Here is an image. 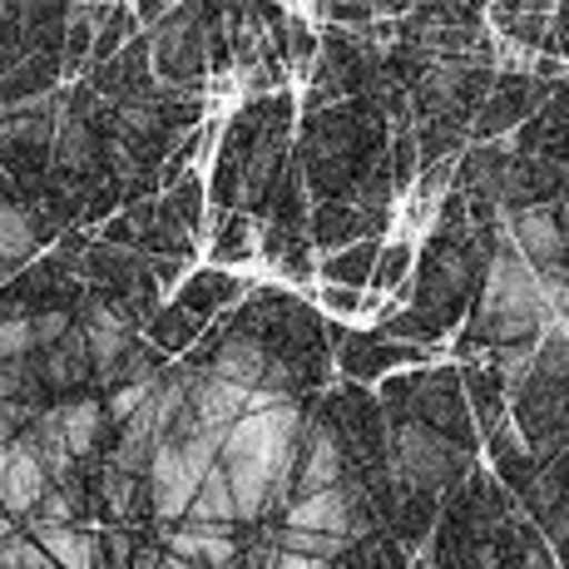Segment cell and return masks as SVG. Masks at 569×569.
Segmentation results:
<instances>
[{
    "label": "cell",
    "instance_id": "cell-3",
    "mask_svg": "<svg viewBox=\"0 0 569 569\" xmlns=\"http://www.w3.org/2000/svg\"><path fill=\"white\" fill-rule=\"evenodd\" d=\"M476 466V456L461 451L456 441L436 436L431 426L411 421V416H387V470L391 480H411L426 490H451L466 480V470Z\"/></svg>",
    "mask_w": 569,
    "mask_h": 569
},
{
    "label": "cell",
    "instance_id": "cell-15",
    "mask_svg": "<svg viewBox=\"0 0 569 569\" xmlns=\"http://www.w3.org/2000/svg\"><path fill=\"white\" fill-rule=\"evenodd\" d=\"M208 228H213V248H208L213 262H248L258 253L253 218H248L243 208H218V223H208Z\"/></svg>",
    "mask_w": 569,
    "mask_h": 569
},
{
    "label": "cell",
    "instance_id": "cell-18",
    "mask_svg": "<svg viewBox=\"0 0 569 569\" xmlns=\"http://www.w3.org/2000/svg\"><path fill=\"white\" fill-rule=\"evenodd\" d=\"M525 109H530V94H525L516 80H506V90H500L496 100L486 104V114H480V124H476V139H496L500 129L520 124V119H525Z\"/></svg>",
    "mask_w": 569,
    "mask_h": 569
},
{
    "label": "cell",
    "instance_id": "cell-7",
    "mask_svg": "<svg viewBox=\"0 0 569 569\" xmlns=\"http://www.w3.org/2000/svg\"><path fill=\"white\" fill-rule=\"evenodd\" d=\"M46 470L36 461V446H30L26 426L16 431V441L6 446V476H0V510H6L10 520H26L30 510H36L40 490H46Z\"/></svg>",
    "mask_w": 569,
    "mask_h": 569
},
{
    "label": "cell",
    "instance_id": "cell-22",
    "mask_svg": "<svg viewBox=\"0 0 569 569\" xmlns=\"http://www.w3.org/2000/svg\"><path fill=\"white\" fill-rule=\"evenodd\" d=\"M322 302L337 317H352L367 308V288H347V282H322Z\"/></svg>",
    "mask_w": 569,
    "mask_h": 569
},
{
    "label": "cell",
    "instance_id": "cell-10",
    "mask_svg": "<svg viewBox=\"0 0 569 569\" xmlns=\"http://www.w3.org/2000/svg\"><path fill=\"white\" fill-rule=\"evenodd\" d=\"M391 486H397V496H391V520H387V530L397 535V540L416 555V550L426 545V535H431L436 516H441V490L411 486V480H391Z\"/></svg>",
    "mask_w": 569,
    "mask_h": 569
},
{
    "label": "cell",
    "instance_id": "cell-1",
    "mask_svg": "<svg viewBox=\"0 0 569 569\" xmlns=\"http://www.w3.org/2000/svg\"><path fill=\"white\" fill-rule=\"evenodd\" d=\"M218 322L228 332L258 342L268 357L288 362L292 381H298V397L308 391H327V377H332V347H327V317L312 308V302L292 298L282 288H253L233 302L228 312H218Z\"/></svg>",
    "mask_w": 569,
    "mask_h": 569
},
{
    "label": "cell",
    "instance_id": "cell-6",
    "mask_svg": "<svg viewBox=\"0 0 569 569\" xmlns=\"http://www.w3.org/2000/svg\"><path fill=\"white\" fill-rule=\"evenodd\" d=\"M500 223H506V238L516 243V253L530 262V272L565 268V262H569L565 233H560V223H555V208L550 203L510 208V213H500Z\"/></svg>",
    "mask_w": 569,
    "mask_h": 569
},
{
    "label": "cell",
    "instance_id": "cell-4",
    "mask_svg": "<svg viewBox=\"0 0 569 569\" xmlns=\"http://www.w3.org/2000/svg\"><path fill=\"white\" fill-rule=\"evenodd\" d=\"M327 347H332V362L342 367V377L352 381H377L397 367L431 362L426 342H397V337H381V332H347L342 322H327Z\"/></svg>",
    "mask_w": 569,
    "mask_h": 569
},
{
    "label": "cell",
    "instance_id": "cell-5",
    "mask_svg": "<svg viewBox=\"0 0 569 569\" xmlns=\"http://www.w3.org/2000/svg\"><path fill=\"white\" fill-rule=\"evenodd\" d=\"M391 223V208H357L342 199H317V208H308V243L317 253H332L342 243H357V238H381Z\"/></svg>",
    "mask_w": 569,
    "mask_h": 569
},
{
    "label": "cell",
    "instance_id": "cell-24",
    "mask_svg": "<svg viewBox=\"0 0 569 569\" xmlns=\"http://www.w3.org/2000/svg\"><path fill=\"white\" fill-rule=\"evenodd\" d=\"M144 258H149V253H144ZM183 262H189V258H149V272H154L159 292L179 288V278H183Z\"/></svg>",
    "mask_w": 569,
    "mask_h": 569
},
{
    "label": "cell",
    "instance_id": "cell-2",
    "mask_svg": "<svg viewBox=\"0 0 569 569\" xmlns=\"http://www.w3.org/2000/svg\"><path fill=\"white\" fill-rule=\"evenodd\" d=\"M377 401L387 416H411V421L431 426L436 436L456 441L461 451L480 456V431H476L470 407H466L461 367H416V371L397 367L381 377Z\"/></svg>",
    "mask_w": 569,
    "mask_h": 569
},
{
    "label": "cell",
    "instance_id": "cell-21",
    "mask_svg": "<svg viewBox=\"0 0 569 569\" xmlns=\"http://www.w3.org/2000/svg\"><path fill=\"white\" fill-rule=\"evenodd\" d=\"M262 223H268V218H262ZM302 238H308V228H282V223H268V228H262V238H258V253H262V262H278L292 243H302Z\"/></svg>",
    "mask_w": 569,
    "mask_h": 569
},
{
    "label": "cell",
    "instance_id": "cell-28",
    "mask_svg": "<svg viewBox=\"0 0 569 569\" xmlns=\"http://www.w3.org/2000/svg\"><path fill=\"white\" fill-rule=\"evenodd\" d=\"M0 476H6V446H0Z\"/></svg>",
    "mask_w": 569,
    "mask_h": 569
},
{
    "label": "cell",
    "instance_id": "cell-27",
    "mask_svg": "<svg viewBox=\"0 0 569 569\" xmlns=\"http://www.w3.org/2000/svg\"><path fill=\"white\" fill-rule=\"evenodd\" d=\"M6 535H10V516H6V510H0V540H6Z\"/></svg>",
    "mask_w": 569,
    "mask_h": 569
},
{
    "label": "cell",
    "instance_id": "cell-17",
    "mask_svg": "<svg viewBox=\"0 0 569 569\" xmlns=\"http://www.w3.org/2000/svg\"><path fill=\"white\" fill-rule=\"evenodd\" d=\"M486 367L500 377V387H506V397H516L520 381L530 377V362H535V342H500V347H486Z\"/></svg>",
    "mask_w": 569,
    "mask_h": 569
},
{
    "label": "cell",
    "instance_id": "cell-30",
    "mask_svg": "<svg viewBox=\"0 0 569 569\" xmlns=\"http://www.w3.org/2000/svg\"><path fill=\"white\" fill-rule=\"evenodd\" d=\"M50 569H60V565H50Z\"/></svg>",
    "mask_w": 569,
    "mask_h": 569
},
{
    "label": "cell",
    "instance_id": "cell-12",
    "mask_svg": "<svg viewBox=\"0 0 569 569\" xmlns=\"http://www.w3.org/2000/svg\"><path fill=\"white\" fill-rule=\"evenodd\" d=\"M203 327H208L203 317H193L189 308H179V302H159L154 317L144 322V337L159 347L163 357H183L203 337Z\"/></svg>",
    "mask_w": 569,
    "mask_h": 569
},
{
    "label": "cell",
    "instance_id": "cell-8",
    "mask_svg": "<svg viewBox=\"0 0 569 569\" xmlns=\"http://www.w3.org/2000/svg\"><path fill=\"white\" fill-rule=\"evenodd\" d=\"M480 446H486V466H490V476H496L500 486H506L516 500L530 496L535 476H540V461H535V456H530V446L520 441V431H516V426H510V421L490 426V431L480 436Z\"/></svg>",
    "mask_w": 569,
    "mask_h": 569
},
{
    "label": "cell",
    "instance_id": "cell-26",
    "mask_svg": "<svg viewBox=\"0 0 569 569\" xmlns=\"http://www.w3.org/2000/svg\"><path fill=\"white\" fill-rule=\"evenodd\" d=\"M16 193H10V183H6V173H0V203H10Z\"/></svg>",
    "mask_w": 569,
    "mask_h": 569
},
{
    "label": "cell",
    "instance_id": "cell-20",
    "mask_svg": "<svg viewBox=\"0 0 569 569\" xmlns=\"http://www.w3.org/2000/svg\"><path fill=\"white\" fill-rule=\"evenodd\" d=\"M278 272L292 282V288H312V278H317V248L302 238V243H292L288 253L278 258Z\"/></svg>",
    "mask_w": 569,
    "mask_h": 569
},
{
    "label": "cell",
    "instance_id": "cell-25",
    "mask_svg": "<svg viewBox=\"0 0 569 569\" xmlns=\"http://www.w3.org/2000/svg\"><path fill=\"white\" fill-rule=\"evenodd\" d=\"M163 569H203V565H193V560H183V555H169V550H163Z\"/></svg>",
    "mask_w": 569,
    "mask_h": 569
},
{
    "label": "cell",
    "instance_id": "cell-29",
    "mask_svg": "<svg viewBox=\"0 0 569 569\" xmlns=\"http://www.w3.org/2000/svg\"><path fill=\"white\" fill-rule=\"evenodd\" d=\"M565 54H569V30H565Z\"/></svg>",
    "mask_w": 569,
    "mask_h": 569
},
{
    "label": "cell",
    "instance_id": "cell-9",
    "mask_svg": "<svg viewBox=\"0 0 569 569\" xmlns=\"http://www.w3.org/2000/svg\"><path fill=\"white\" fill-rule=\"evenodd\" d=\"M243 292H248V282L238 278V272H228V268H199V272H189V278H179V288H173V302H179V308H189L193 317H203V322H213V317L233 308Z\"/></svg>",
    "mask_w": 569,
    "mask_h": 569
},
{
    "label": "cell",
    "instance_id": "cell-13",
    "mask_svg": "<svg viewBox=\"0 0 569 569\" xmlns=\"http://www.w3.org/2000/svg\"><path fill=\"white\" fill-rule=\"evenodd\" d=\"M183 520H199V525H228L238 520V506H233V486H228V470L223 461H213L199 476V486H193L189 496V510H183Z\"/></svg>",
    "mask_w": 569,
    "mask_h": 569
},
{
    "label": "cell",
    "instance_id": "cell-19",
    "mask_svg": "<svg viewBox=\"0 0 569 569\" xmlns=\"http://www.w3.org/2000/svg\"><path fill=\"white\" fill-rule=\"evenodd\" d=\"M411 243H387V248H377V262H371V282L367 288L371 292H381V298H391V292L401 288V282L411 278Z\"/></svg>",
    "mask_w": 569,
    "mask_h": 569
},
{
    "label": "cell",
    "instance_id": "cell-16",
    "mask_svg": "<svg viewBox=\"0 0 569 569\" xmlns=\"http://www.w3.org/2000/svg\"><path fill=\"white\" fill-rule=\"evenodd\" d=\"M381 337H397V342H426V347H436L446 337V327L436 322L426 308H416V302H401V308H387L381 312V327H377Z\"/></svg>",
    "mask_w": 569,
    "mask_h": 569
},
{
    "label": "cell",
    "instance_id": "cell-14",
    "mask_svg": "<svg viewBox=\"0 0 569 569\" xmlns=\"http://www.w3.org/2000/svg\"><path fill=\"white\" fill-rule=\"evenodd\" d=\"M381 238H357V243H342L332 253L317 258V272L322 282H347V288H367L371 282V262H377Z\"/></svg>",
    "mask_w": 569,
    "mask_h": 569
},
{
    "label": "cell",
    "instance_id": "cell-11",
    "mask_svg": "<svg viewBox=\"0 0 569 569\" xmlns=\"http://www.w3.org/2000/svg\"><path fill=\"white\" fill-rule=\"evenodd\" d=\"M461 391H466V407H470V421H476V431L486 436L490 426L510 421V397L506 387H500V377L490 371L486 362H461Z\"/></svg>",
    "mask_w": 569,
    "mask_h": 569
},
{
    "label": "cell",
    "instance_id": "cell-23",
    "mask_svg": "<svg viewBox=\"0 0 569 569\" xmlns=\"http://www.w3.org/2000/svg\"><path fill=\"white\" fill-rule=\"evenodd\" d=\"M100 238H104V243H119V248H139V228H134V218H129V213H109Z\"/></svg>",
    "mask_w": 569,
    "mask_h": 569
}]
</instances>
